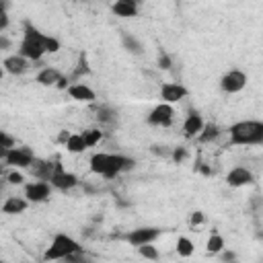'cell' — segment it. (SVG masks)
Returning a JSON list of instances; mask_svg holds the SVG:
<instances>
[{
  "mask_svg": "<svg viewBox=\"0 0 263 263\" xmlns=\"http://www.w3.org/2000/svg\"><path fill=\"white\" fill-rule=\"evenodd\" d=\"M60 47H62V43L55 37L39 31L29 21L23 23V41L18 45L21 58H25L27 62H39L45 53H58Z\"/></svg>",
  "mask_w": 263,
  "mask_h": 263,
  "instance_id": "cell-1",
  "label": "cell"
},
{
  "mask_svg": "<svg viewBox=\"0 0 263 263\" xmlns=\"http://www.w3.org/2000/svg\"><path fill=\"white\" fill-rule=\"evenodd\" d=\"M90 171L95 175H101L105 179H113L121 173H127L136 166V160L123 154H111V152H95L90 156Z\"/></svg>",
  "mask_w": 263,
  "mask_h": 263,
  "instance_id": "cell-2",
  "label": "cell"
},
{
  "mask_svg": "<svg viewBox=\"0 0 263 263\" xmlns=\"http://www.w3.org/2000/svg\"><path fill=\"white\" fill-rule=\"evenodd\" d=\"M232 146H261L263 144V121L245 119L236 121L228 129Z\"/></svg>",
  "mask_w": 263,
  "mask_h": 263,
  "instance_id": "cell-3",
  "label": "cell"
},
{
  "mask_svg": "<svg viewBox=\"0 0 263 263\" xmlns=\"http://www.w3.org/2000/svg\"><path fill=\"white\" fill-rule=\"evenodd\" d=\"M80 251H82V247L76 238H72L70 234H64V232H58L51 238L49 247L45 249L43 261H62V259H66L74 253H80Z\"/></svg>",
  "mask_w": 263,
  "mask_h": 263,
  "instance_id": "cell-4",
  "label": "cell"
},
{
  "mask_svg": "<svg viewBox=\"0 0 263 263\" xmlns=\"http://www.w3.org/2000/svg\"><path fill=\"white\" fill-rule=\"evenodd\" d=\"M49 185H51V189L70 191V189H74V187L78 185V177H76L74 173H68V171L62 166V162L55 160L53 173H51V177H49Z\"/></svg>",
  "mask_w": 263,
  "mask_h": 263,
  "instance_id": "cell-5",
  "label": "cell"
},
{
  "mask_svg": "<svg viewBox=\"0 0 263 263\" xmlns=\"http://www.w3.org/2000/svg\"><path fill=\"white\" fill-rule=\"evenodd\" d=\"M158 236H160V228H156V226H142V228H134L132 232H127L125 240L132 247H142V245H152Z\"/></svg>",
  "mask_w": 263,
  "mask_h": 263,
  "instance_id": "cell-6",
  "label": "cell"
},
{
  "mask_svg": "<svg viewBox=\"0 0 263 263\" xmlns=\"http://www.w3.org/2000/svg\"><path fill=\"white\" fill-rule=\"evenodd\" d=\"M245 86H247V74H245L242 70H238V68L228 70V72L222 76V80H220V88H222L224 92H228V95L240 92Z\"/></svg>",
  "mask_w": 263,
  "mask_h": 263,
  "instance_id": "cell-7",
  "label": "cell"
},
{
  "mask_svg": "<svg viewBox=\"0 0 263 263\" xmlns=\"http://www.w3.org/2000/svg\"><path fill=\"white\" fill-rule=\"evenodd\" d=\"M33 160H35V154L27 146H18V148L14 146V148H10L8 154H6V158H4V162L10 164V166H14V168H29L33 164Z\"/></svg>",
  "mask_w": 263,
  "mask_h": 263,
  "instance_id": "cell-8",
  "label": "cell"
},
{
  "mask_svg": "<svg viewBox=\"0 0 263 263\" xmlns=\"http://www.w3.org/2000/svg\"><path fill=\"white\" fill-rule=\"evenodd\" d=\"M51 197V185L45 181H31L25 185V199L29 203H41Z\"/></svg>",
  "mask_w": 263,
  "mask_h": 263,
  "instance_id": "cell-9",
  "label": "cell"
},
{
  "mask_svg": "<svg viewBox=\"0 0 263 263\" xmlns=\"http://www.w3.org/2000/svg\"><path fill=\"white\" fill-rule=\"evenodd\" d=\"M187 95H189V90H187L183 84H179V82H164V84H160V99H162V103H166V105L179 103V101H183Z\"/></svg>",
  "mask_w": 263,
  "mask_h": 263,
  "instance_id": "cell-10",
  "label": "cell"
},
{
  "mask_svg": "<svg viewBox=\"0 0 263 263\" xmlns=\"http://www.w3.org/2000/svg\"><path fill=\"white\" fill-rule=\"evenodd\" d=\"M173 117H175V109H173V105L158 103V105L148 113L146 121H148L150 125H171Z\"/></svg>",
  "mask_w": 263,
  "mask_h": 263,
  "instance_id": "cell-11",
  "label": "cell"
},
{
  "mask_svg": "<svg viewBox=\"0 0 263 263\" xmlns=\"http://www.w3.org/2000/svg\"><path fill=\"white\" fill-rule=\"evenodd\" d=\"M226 183L230 187H247V185H253L255 183V175L247 166H234L226 175Z\"/></svg>",
  "mask_w": 263,
  "mask_h": 263,
  "instance_id": "cell-12",
  "label": "cell"
},
{
  "mask_svg": "<svg viewBox=\"0 0 263 263\" xmlns=\"http://www.w3.org/2000/svg\"><path fill=\"white\" fill-rule=\"evenodd\" d=\"M203 125H205L203 117L195 109H189V113H187V117L183 121V134H185V138H197L199 132L203 129Z\"/></svg>",
  "mask_w": 263,
  "mask_h": 263,
  "instance_id": "cell-13",
  "label": "cell"
},
{
  "mask_svg": "<svg viewBox=\"0 0 263 263\" xmlns=\"http://www.w3.org/2000/svg\"><path fill=\"white\" fill-rule=\"evenodd\" d=\"M66 90H68V95H70L74 101H78V103H95V99H97L95 90H92L90 86L82 84V82H74V84H70Z\"/></svg>",
  "mask_w": 263,
  "mask_h": 263,
  "instance_id": "cell-14",
  "label": "cell"
},
{
  "mask_svg": "<svg viewBox=\"0 0 263 263\" xmlns=\"http://www.w3.org/2000/svg\"><path fill=\"white\" fill-rule=\"evenodd\" d=\"M53 164H55V160H37V158H35L29 168H31V173H33V177H35L37 181L49 183V177H51V173H53Z\"/></svg>",
  "mask_w": 263,
  "mask_h": 263,
  "instance_id": "cell-15",
  "label": "cell"
},
{
  "mask_svg": "<svg viewBox=\"0 0 263 263\" xmlns=\"http://www.w3.org/2000/svg\"><path fill=\"white\" fill-rule=\"evenodd\" d=\"M27 68H29V62L25 58H21L18 53L8 55L2 62V70L8 72V74H23V72H27Z\"/></svg>",
  "mask_w": 263,
  "mask_h": 263,
  "instance_id": "cell-16",
  "label": "cell"
},
{
  "mask_svg": "<svg viewBox=\"0 0 263 263\" xmlns=\"http://www.w3.org/2000/svg\"><path fill=\"white\" fill-rule=\"evenodd\" d=\"M117 119H119V113L115 107H111V105H99L97 107V121L101 125L113 127V125H117Z\"/></svg>",
  "mask_w": 263,
  "mask_h": 263,
  "instance_id": "cell-17",
  "label": "cell"
},
{
  "mask_svg": "<svg viewBox=\"0 0 263 263\" xmlns=\"http://www.w3.org/2000/svg\"><path fill=\"white\" fill-rule=\"evenodd\" d=\"M121 45H123V49H125L127 53H132V55H142V53H144V43H142L136 35H132V33H127V31L121 33Z\"/></svg>",
  "mask_w": 263,
  "mask_h": 263,
  "instance_id": "cell-18",
  "label": "cell"
},
{
  "mask_svg": "<svg viewBox=\"0 0 263 263\" xmlns=\"http://www.w3.org/2000/svg\"><path fill=\"white\" fill-rule=\"evenodd\" d=\"M62 76H64V74H62L58 68H49V66H47V68L39 70V74L35 76V80H37L41 86H55Z\"/></svg>",
  "mask_w": 263,
  "mask_h": 263,
  "instance_id": "cell-19",
  "label": "cell"
},
{
  "mask_svg": "<svg viewBox=\"0 0 263 263\" xmlns=\"http://www.w3.org/2000/svg\"><path fill=\"white\" fill-rule=\"evenodd\" d=\"M111 10L117 14V16H123V18H129V16H136L138 14V2L136 0H117Z\"/></svg>",
  "mask_w": 263,
  "mask_h": 263,
  "instance_id": "cell-20",
  "label": "cell"
},
{
  "mask_svg": "<svg viewBox=\"0 0 263 263\" xmlns=\"http://www.w3.org/2000/svg\"><path fill=\"white\" fill-rule=\"evenodd\" d=\"M29 208V201L25 197H6V201L2 203V212L8 216H16L23 214Z\"/></svg>",
  "mask_w": 263,
  "mask_h": 263,
  "instance_id": "cell-21",
  "label": "cell"
},
{
  "mask_svg": "<svg viewBox=\"0 0 263 263\" xmlns=\"http://www.w3.org/2000/svg\"><path fill=\"white\" fill-rule=\"evenodd\" d=\"M64 146H66V150H68L70 154H80V152L86 150V144H84V140H82L80 134H70V138L66 140Z\"/></svg>",
  "mask_w": 263,
  "mask_h": 263,
  "instance_id": "cell-22",
  "label": "cell"
},
{
  "mask_svg": "<svg viewBox=\"0 0 263 263\" xmlns=\"http://www.w3.org/2000/svg\"><path fill=\"white\" fill-rule=\"evenodd\" d=\"M205 251L210 255H220L224 251V238H222V234L212 232L210 238H208V242H205Z\"/></svg>",
  "mask_w": 263,
  "mask_h": 263,
  "instance_id": "cell-23",
  "label": "cell"
},
{
  "mask_svg": "<svg viewBox=\"0 0 263 263\" xmlns=\"http://www.w3.org/2000/svg\"><path fill=\"white\" fill-rule=\"evenodd\" d=\"M218 136H220V127H218L216 123H205V125H203V129L199 132L197 140H199L201 144H208V142H214Z\"/></svg>",
  "mask_w": 263,
  "mask_h": 263,
  "instance_id": "cell-24",
  "label": "cell"
},
{
  "mask_svg": "<svg viewBox=\"0 0 263 263\" xmlns=\"http://www.w3.org/2000/svg\"><path fill=\"white\" fill-rule=\"evenodd\" d=\"M80 136H82L86 148H92V146H97V144L103 140V132H101L99 127H88V129H84Z\"/></svg>",
  "mask_w": 263,
  "mask_h": 263,
  "instance_id": "cell-25",
  "label": "cell"
},
{
  "mask_svg": "<svg viewBox=\"0 0 263 263\" xmlns=\"http://www.w3.org/2000/svg\"><path fill=\"white\" fill-rule=\"evenodd\" d=\"M175 251H177L179 257H191L193 251H195L193 240L187 238V236H179V238H177V247H175Z\"/></svg>",
  "mask_w": 263,
  "mask_h": 263,
  "instance_id": "cell-26",
  "label": "cell"
},
{
  "mask_svg": "<svg viewBox=\"0 0 263 263\" xmlns=\"http://www.w3.org/2000/svg\"><path fill=\"white\" fill-rule=\"evenodd\" d=\"M86 74H90V66H88L86 53L82 51V53L78 55V64H76V68H74V74H72L70 82H72V80H76V78H80V76H86Z\"/></svg>",
  "mask_w": 263,
  "mask_h": 263,
  "instance_id": "cell-27",
  "label": "cell"
},
{
  "mask_svg": "<svg viewBox=\"0 0 263 263\" xmlns=\"http://www.w3.org/2000/svg\"><path fill=\"white\" fill-rule=\"evenodd\" d=\"M138 253L148 261H156L160 257V253H158V249L154 245H142V247H138Z\"/></svg>",
  "mask_w": 263,
  "mask_h": 263,
  "instance_id": "cell-28",
  "label": "cell"
},
{
  "mask_svg": "<svg viewBox=\"0 0 263 263\" xmlns=\"http://www.w3.org/2000/svg\"><path fill=\"white\" fill-rule=\"evenodd\" d=\"M64 263H97L90 255H86L84 251H80V253H74V255H70V257H66V259H62Z\"/></svg>",
  "mask_w": 263,
  "mask_h": 263,
  "instance_id": "cell-29",
  "label": "cell"
},
{
  "mask_svg": "<svg viewBox=\"0 0 263 263\" xmlns=\"http://www.w3.org/2000/svg\"><path fill=\"white\" fill-rule=\"evenodd\" d=\"M187 156H189V152H187V148H185V146H177V148H173V150H171V160H173L175 164L185 162V160H187Z\"/></svg>",
  "mask_w": 263,
  "mask_h": 263,
  "instance_id": "cell-30",
  "label": "cell"
},
{
  "mask_svg": "<svg viewBox=\"0 0 263 263\" xmlns=\"http://www.w3.org/2000/svg\"><path fill=\"white\" fill-rule=\"evenodd\" d=\"M156 66H158L160 70H171V68H173V58H171L168 53L160 51V53H158V60H156Z\"/></svg>",
  "mask_w": 263,
  "mask_h": 263,
  "instance_id": "cell-31",
  "label": "cell"
},
{
  "mask_svg": "<svg viewBox=\"0 0 263 263\" xmlns=\"http://www.w3.org/2000/svg\"><path fill=\"white\" fill-rule=\"evenodd\" d=\"M0 146H2V148H6V150H10V148H14V146H16V140H14L8 132H2V129H0Z\"/></svg>",
  "mask_w": 263,
  "mask_h": 263,
  "instance_id": "cell-32",
  "label": "cell"
},
{
  "mask_svg": "<svg viewBox=\"0 0 263 263\" xmlns=\"http://www.w3.org/2000/svg\"><path fill=\"white\" fill-rule=\"evenodd\" d=\"M8 25H10V16H8V12H6V4L0 2V33H2Z\"/></svg>",
  "mask_w": 263,
  "mask_h": 263,
  "instance_id": "cell-33",
  "label": "cell"
},
{
  "mask_svg": "<svg viewBox=\"0 0 263 263\" xmlns=\"http://www.w3.org/2000/svg\"><path fill=\"white\" fill-rule=\"evenodd\" d=\"M6 181H8L10 185H21V183L25 181V177H23L21 171H10V173L6 175Z\"/></svg>",
  "mask_w": 263,
  "mask_h": 263,
  "instance_id": "cell-34",
  "label": "cell"
},
{
  "mask_svg": "<svg viewBox=\"0 0 263 263\" xmlns=\"http://www.w3.org/2000/svg\"><path fill=\"white\" fill-rule=\"evenodd\" d=\"M150 150H152V154H156V156H171V150H173V148H171V146H160V144H154Z\"/></svg>",
  "mask_w": 263,
  "mask_h": 263,
  "instance_id": "cell-35",
  "label": "cell"
},
{
  "mask_svg": "<svg viewBox=\"0 0 263 263\" xmlns=\"http://www.w3.org/2000/svg\"><path fill=\"white\" fill-rule=\"evenodd\" d=\"M189 222H191V226H199V224L205 222V214L203 212H193L191 218H189Z\"/></svg>",
  "mask_w": 263,
  "mask_h": 263,
  "instance_id": "cell-36",
  "label": "cell"
},
{
  "mask_svg": "<svg viewBox=\"0 0 263 263\" xmlns=\"http://www.w3.org/2000/svg\"><path fill=\"white\" fill-rule=\"evenodd\" d=\"M10 47H12L10 37H6V35L0 33V51H6V49H10Z\"/></svg>",
  "mask_w": 263,
  "mask_h": 263,
  "instance_id": "cell-37",
  "label": "cell"
},
{
  "mask_svg": "<svg viewBox=\"0 0 263 263\" xmlns=\"http://www.w3.org/2000/svg\"><path fill=\"white\" fill-rule=\"evenodd\" d=\"M220 257H222L224 263H228V261H236V253H234V251H226V249H224V251L220 253Z\"/></svg>",
  "mask_w": 263,
  "mask_h": 263,
  "instance_id": "cell-38",
  "label": "cell"
},
{
  "mask_svg": "<svg viewBox=\"0 0 263 263\" xmlns=\"http://www.w3.org/2000/svg\"><path fill=\"white\" fill-rule=\"evenodd\" d=\"M55 86H58V88H68V86H70V78H68V76H62Z\"/></svg>",
  "mask_w": 263,
  "mask_h": 263,
  "instance_id": "cell-39",
  "label": "cell"
},
{
  "mask_svg": "<svg viewBox=\"0 0 263 263\" xmlns=\"http://www.w3.org/2000/svg\"><path fill=\"white\" fill-rule=\"evenodd\" d=\"M68 138H70V132H68V129H62L60 136H58V142H60V144H66Z\"/></svg>",
  "mask_w": 263,
  "mask_h": 263,
  "instance_id": "cell-40",
  "label": "cell"
},
{
  "mask_svg": "<svg viewBox=\"0 0 263 263\" xmlns=\"http://www.w3.org/2000/svg\"><path fill=\"white\" fill-rule=\"evenodd\" d=\"M6 154H8V150L0 146V162H4V158H6Z\"/></svg>",
  "mask_w": 263,
  "mask_h": 263,
  "instance_id": "cell-41",
  "label": "cell"
},
{
  "mask_svg": "<svg viewBox=\"0 0 263 263\" xmlns=\"http://www.w3.org/2000/svg\"><path fill=\"white\" fill-rule=\"evenodd\" d=\"M2 173H4V164H0V177H2Z\"/></svg>",
  "mask_w": 263,
  "mask_h": 263,
  "instance_id": "cell-42",
  "label": "cell"
},
{
  "mask_svg": "<svg viewBox=\"0 0 263 263\" xmlns=\"http://www.w3.org/2000/svg\"><path fill=\"white\" fill-rule=\"evenodd\" d=\"M2 76H4V70H2V66H0V80H2Z\"/></svg>",
  "mask_w": 263,
  "mask_h": 263,
  "instance_id": "cell-43",
  "label": "cell"
},
{
  "mask_svg": "<svg viewBox=\"0 0 263 263\" xmlns=\"http://www.w3.org/2000/svg\"><path fill=\"white\" fill-rule=\"evenodd\" d=\"M0 263H6V261H4V259H2V257H0Z\"/></svg>",
  "mask_w": 263,
  "mask_h": 263,
  "instance_id": "cell-44",
  "label": "cell"
},
{
  "mask_svg": "<svg viewBox=\"0 0 263 263\" xmlns=\"http://www.w3.org/2000/svg\"><path fill=\"white\" fill-rule=\"evenodd\" d=\"M228 263H238V261H228Z\"/></svg>",
  "mask_w": 263,
  "mask_h": 263,
  "instance_id": "cell-45",
  "label": "cell"
},
{
  "mask_svg": "<svg viewBox=\"0 0 263 263\" xmlns=\"http://www.w3.org/2000/svg\"><path fill=\"white\" fill-rule=\"evenodd\" d=\"M0 191H2V181H0Z\"/></svg>",
  "mask_w": 263,
  "mask_h": 263,
  "instance_id": "cell-46",
  "label": "cell"
}]
</instances>
